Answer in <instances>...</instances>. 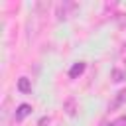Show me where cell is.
<instances>
[{"instance_id": "cell-1", "label": "cell", "mask_w": 126, "mask_h": 126, "mask_svg": "<svg viewBox=\"0 0 126 126\" xmlns=\"http://www.w3.org/2000/svg\"><path fill=\"white\" fill-rule=\"evenodd\" d=\"M77 10H79V4H77V2L63 0V2L57 6V20H67V18H71Z\"/></svg>"}, {"instance_id": "cell-2", "label": "cell", "mask_w": 126, "mask_h": 126, "mask_svg": "<svg viewBox=\"0 0 126 126\" xmlns=\"http://www.w3.org/2000/svg\"><path fill=\"white\" fill-rule=\"evenodd\" d=\"M30 112H32V106L24 102V104H20V106L16 108V114H14V116H16V120L20 122V120H24V118H26V116H28Z\"/></svg>"}, {"instance_id": "cell-3", "label": "cell", "mask_w": 126, "mask_h": 126, "mask_svg": "<svg viewBox=\"0 0 126 126\" xmlns=\"http://www.w3.org/2000/svg\"><path fill=\"white\" fill-rule=\"evenodd\" d=\"M63 110H65L69 116H75V114H77V102H75V98H67V100L63 102Z\"/></svg>"}, {"instance_id": "cell-4", "label": "cell", "mask_w": 126, "mask_h": 126, "mask_svg": "<svg viewBox=\"0 0 126 126\" xmlns=\"http://www.w3.org/2000/svg\"><path fill=\"white\" fill-rule=\"evenodd\" d=\"M85 67H87V65H85V63H81V61H79V63H75V65L69 69V77H71V79H77L79 75H83Z\"/></svg>"}, {"instance_id": "cell-5", "label": "cell", "mask_w": 126, "mask_h": 126, "mask_svg": "<svg viewBox=\"0 0 126 126\" xmlns=\"http://www.w3.org/2000/svg\"><path fill=\"white\" fill-rule=\"evenodd\" d=\"M18 91H20V93H30V91H32V83H30L28 77H22V79L18 81Z\"/></svg>"}, {"instance_id": "cell-6", "label": "cell", "mask_w": 126, "mask_h": 126, "mask_svg": "<svg viewBox=\"0 0 126 126\" xmlns=\"http://www.w3.org/2000/svg\"><path fill=\"white\" fill-rule=\"evenodd\" d=\"M124 102H126V89L118 93V96H116V98L112 100V104H110V108H118V106H122Z\"/></svg>"}, {"instance_id": "cell-7", "label": "cell", "mask_w": 126, "mask_h": 126, "mask_svg": "<svg viewBox=\"0 0 126 126\" xmlns=\"http://www.w3.org/2000/svg\"><path fill=\"white\" fill-rule=\"evenodd\" d=\"M112 79H114L116 83H120V81H124V73H122L120 69H114V71H112Z\"/></svg>"}, {"instance_id": "cell-8", "label": "cell", "mask_w": 126, "mask_h": 126, "mask_svg": "<svg viewBox=\"0 0 126 126\" xmlns=\"http://www.w3.org/2000/svg\"><path fill=\"white\" fill-rule=\"evenodd\" d=\"M110 126H126V114H124V116H118L116 120H112Z\"/></svg>"}]
</instances>
